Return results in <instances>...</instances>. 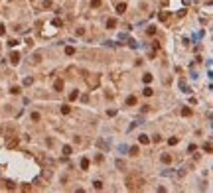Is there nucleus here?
<instances>
[{
    "label": "nucleus",
    "mask_w": 213,
    "mask_h": 193,
    "mask_svg": "<svg viewBox=\"0 0 213 193\" xmlns=\"http://www.w3.org/2000/svg\"><path fill=\"white\" fill-rule=\"evenodd\" d=\"M32 120H34V122L40 120V114H38V112H32Z\"/></svg>",
    "instance_id": "c756f323"
},
{
    "label": "nucleus",
    "mask_w": 213,
    "mask_h": 193,
    "mask_svg": "<svg viewBox=\"0 0 213 193\" xmlns=\"http://www.w3.org/2000/svg\"><path fill=\"white\" fill-rule=\"evenodd\" d=\"M142 81H144L146 85H148V83H152V75H150V73H146V75L142 77Z\"/></svg>",
    "instance_id": "f3484780"
},
{
    "label": "nucleus",
    "mask_w": 213,
    "mask_h": 193,
    "mask_svg": "<svg viewBox=\"0 0 213 193\" xmlns=\"http://www.w3.org/2000/svg\"><path fill=\"white\" fill-rule=\"evenodd\" d=\"M97 146H99V148H109V144H106L105 140H97Z\"/></svg>",
    "instance_id": "412c9836"
},
{
    "label": "nucleus",
    "mask_w": 213,
    "mask_h": 193,
    "mask_svg": "<svg viewBox=\"0 0 213 193\" xmlns=\"http://www.w3.org/2000/svg\"><path fill=\"white\" fill-rule=\"evenodd\" d=\"M4 34H6V28H4L2 24H0V36H4Z\"/></svg>",
    "instance_id": "c9c22d12"
},
{
    "label": "nucleus",
    "mask_w": 213,
    "mask_h": 193,
    "mask_svg": "<svg viewBox=\"0 0 213 193\" xmlns=\"http://www.w3.org/2000/svg\"><path fill=\"white\" fill-rule=\"evenodd\" d=\"M126 187L130 189V191H138V189H142V185H144V179L138 175V173H130L128 177H126Z\"/></svg>",
    "instance_id": "f257e3e1"
},
{
    "label": "nucleus",
    "mask_w": 213,
    "mask_h": 193,
    "mask_svg": "<svg viewBox=\"0 0 213 193\" xmlns=\"http://www.w3.org/2000/svg\"><path fill=\"white\" fill-rule=\"evenodd\" d=\"M91 6H93V8H99V6H101V0H91Z\"/></svg>",
    "instance_id": "a878e982"
},
{
    "label": "nucleus",
    "mask_w": 213,
    "mask_h": 193,
    "mask_svg": "<svg viewBox=\"0 0 213 193\" xmlns=\"http://www.w3.org/2000/svg\"><path fill=\"white\" fill-rule=\"evenodd\" d=\"M63 156H71V146H63Z\"/></svg>",
    "instance_id": "aec40b11"
},
{
    "label": "nucleus",
    "mask_w": 213,
    "mask_h": 193,
    "mask_svg": "<svg viewBox=\"0 0 213 193\" xmlns=\"http://www.w3.org/2000/svg\"><path fill=\"white\" fill-rule=\"evenodd\" d=\"M77 97H79V91H71V93H69V100H75Z\"/></svg>",
    "instance_id": "2eb2a0df"
},
{
    "label": "nucleus",
    "mask_w": 213,
    "mask_h": 193,
    "mask_svg": "<svg viewBox=\"0 0 213 193\" xmlns=\"http://www.w3.org/2000/svg\"><path fill=\"white\" fill-rule=\"evenodd\" d=\"M168 18H170V12H160V16H158L160 22H168Z\"/></svg>",
    "instance_id": "39448f33"
},
{
    "label": "nucleus",
    "mask_w": 213,
    "mask_h": 193,
    "mask_svg": "<svg viewBox=\"0 0 213 193\" xmlns=\"http://www.w3.org/2000/svg\"><path fill=\"white\" fill-rule=\"evenodd\" d=\"M69 112H71V107L63 105V107H61V114H69Z\"/></svg>",
    "instance_id": "a211bd4d"
},
{
    "label": "nucleus",
    "mask_w": 213,
    "mask_h": 193,
    "mask_svg": "<svg viewBox=\"0 0 213 193\" xmlns=\"http://www.w3.org/2000/svg\"><path fill=\"white\" fill-rule=\"evenodd\" d=\"M115 26H116V20H115V18H109V20H106V28H109V30L115 28Z\"/></svg>",
    "instance_id": "1a4fd4ad"
},
{
    "label": "nucleus",
    "mask_w": 213,
    "mask_h": 193,
    "mask_svg": "<svg viewBox=\"0 0 213 193\" xmlns=\"http://www.w3.org/2000/svg\"><path fill=\"white\" fill-rule=\"evenodd\" d=\"M87 83H89V87H97L99 85V77H89Z\"/></svg>",
    "instance_id": "20e7f679"
},
{
    "label": "nucleus",
    "mask_w": 213,
    "mask_h": 193,
    "mask_svg": "<svg viewBox=\"0 0 213 193\" xmlns=\"http://www.w3.org/2000/svg\"><path fill=\"white\" fill-rule=\"evenodd\" d=\"M8 59H10V63H12V65H18V61H20V53H18V51H12Z\"/></svg>",
    "instance_id": "f03ea898"
},
{
    "label": "nucleus",
    "mask_w": 213,
    "mask_h": 193,
    "mask_svg": "<svg viewBox=\"0 0 213 193\" xmlns=\"http://www.w3.org/2000/svg\"><path fill=\"white\" fill-rule=\"evenodd\" d=\"M146 34H148V36H154V34H156V28H154V26H148Z\"/></svg>",
    "instance_id": "dca6fc26"
},
{
    "label": "nucleus",
    "mask_w": 213,
    "mask_h": 193,
    "mask_svg": "<svg viewBox=\"0 0 213 193\" xmlns=\"http://www.w3.org/2000/svg\"><path fill=\"white\" fill-rule=\"evenodd\" d=\"M75 34H77V36H83V34H85V30H83V28H77V32H75Z\"/></svg>",
    "instance_id": "f704fd0d"
},
{
    "label": "nucleus",
    "mask_w": 213,
    "mask_h": 193,
    "mask_svg": "<svg viewBox=\"0 0 213 193\" xmlns=\"http://www.w3.org/2000/svg\"><path fill=\"white\" fill-rule=\"evenodd\" d=\"M181 116H191V108L189 107H184V108H181Z\"/></svg>",
    "instance_id": "9d476101"
},
{
    "label": "nucleus",
    "mask_w": 213,
    "mask_h": 193,
    "mask_svg": "<svg viewBox=\"0 0 213 193\" xmlns=\"http://www.w3.org/2000/svg\"><path fill=\"white\" fill-rule=\"evenodd\" d=\"M162 162L164 164H172V156L170 154H162Z\"/></svg>",
    "instance_id": "0eeeda50"
},
{
    "label": "nucleus",
    "mask_w": 213,
    "mask_h": 193,
    "mask_svg": "<svg viewBox=\"0 0 213 193\" xmlns=\"http://www.w3.org/2000/svg\"><path fill=\"white\" fill-rule=\"evenodd\" d=\"M126 105H128V107H134V105H136V97H128V99H126Z\"/></svg>",
    "instance_id": "ddd939ff"
},
{
    "label": "nucleus",
    "mask_w": 213,
    "mask_h": 193,
    "mask_svg": "<svg viewBox=\"0 0 213 193\" xmlns=\"http://www.w3.org/2000/svg\"><path fill=\"white\" fill-rule=\"evenodd\" d=\"M116 12H118V14H124V12H126V4H124V2L116 4Z\"/></svg>",
    "instance_id": "423d86ee"
},
{
    "label": "nucleus",
    "mask_w": 213,
    "mask_h": 193,
    "mask_svg": "<svg viewBox=\"0 0 213 193\" xmlns=\"http://www.w3.org/2000/svg\"><path fill=\"white\" fill-rule=\"evenodd\" d=\"M10 93H12V95H20V87H12Z\"/></svg>",
    "instance_id": "b1692460"
},
{
    "label": "nucleus",
    "mask_w": 213,
    "mask_h": 193,
    "mask_svg": "<svg viewBox=\"0 0 213 193\" xmlns=\"http://www.w3.org/2000/svg\"><path fill=\"white\" fill-rule=\"evenodd\" d=\"M51 24H53V26H55V28H59V26H61V20H59V18H55V20H53V22H51Z\"/></svg>",
    "instance_id": "7c9ffc66"
},
{
    "label": "nucleus",
    "mask_w": 213,
    "mask_h": 193,
    "mask_svg": "<svg viewBox=\"0 0 213 193\" xmlns=\"http://www.w3.org/2000/svg\"><path fill=\"white\" fill-rule=\"evenodd\" d=\"M65 55H75V47L73 46H67L65 47Z\"/></svg>",
    "instance_id": "f8f14e48"
},
{
    "label": "nucleus",
    "mask_w": 213,
    "mask_h": 193,
    "mask_svg": "<svg viewBox=\"0 0 213 193\" xmlns=\"http://www.w3.org/2000/svg\"><path fill=\"white\" fill-rule=\"evenodd\" d=\"M138 142H140V144H148V142H150V138H148L146 134H140V136H138Z\"/></svg>",
    "instance_id": "6e6552de"
},
{
    "label": "nucleus",
    "mask_w": 213,
    "mask_h": 193,
    "mask_svg": "<svg viewBox=\"0 0 213 193\" xmlns=\"http://www.w3.org/2000/svg\"><path fill=\"white\" fill-rule=\"evenodd\" d=\"M32 83H34L32 77H26V79H24V85H32Z\"/></svg>",
    "instance_id": "c85d7f7f"
},
{
    "label": "nucleus",
    "mask_w": 213,
    "mask_h": 193,
    "mask_svg": "<svg viewBox=\"0 0 213 193\" xmlns=\"http://www.w3.org/2000/svg\"><path fill=\"white\" fill-rule=\"evenodd\" d=\"M6 189H10V191H12V189H16V185H14V181H10V179H8V181H6Z\"/></svg>",
    "instance_id": "4be33fe9"
},
{
    "label": "nucleus",
    "mask_w": 213,
    "mask_h": 193,
    "mask_svg": "<svg viewBox=\"0 0 213 193\" xmlns=\"http://www.w3.org/2000/svg\"><path fill=\"white\" fill-rule=\"evenodd\" d=\"M168 144H170V146H176V144H178V138H170Z\"/></svg>",
    "instance_id": "473e14b6"
},
{
    "label": "nucleus",
    "mask_w": 213,
    "mask_h": 193,
    "mask_svg": "<svg viewBox=\"0 0 213 193\" xmlns=\"http://www.w3.org/2000/svg\"><path fill=\"white\" fill-rule=\"evenodd\" d=\"M130 154H132V156H138V146H132V148H130Z\"/></svg>",
    "instance_id": "393cba45"
},
{
    "label": "nucleus",
    "mask_w": 213,
    "mask_h": 193,
    "mask_svg": "<svg viewBox=\"0 0 213 193\" xmlns=\"http://www.w3.org/2000/svg\"><path fill=\"white\" fill-rule=\"evenodd\" d=\"M53 89H55V91H63V81H61V79H55Z\"/></svg>",
    "instance_id": "7ed1b4c3"
},
{
    "label": "nucleus",
    "mask_w": 213,
    "mask_h": 193,
    "mask_svg": "<svg viewBox=\"0 0 213 193\" xmlns=\"http://www.w3.org/2000/svg\"><path fill=\"white\" fill-rule=\"evenodd\" d=\"M116 168H118V170H123V168H124V164H123V160H116Z\"/></svg>",
    "instance_id": "2f4dec72"
},
{
    "label": "nucleus",
    "mask_w": 213,
    "mask_h": 193,
    "mask_svg": "<svg viewBox=\"0 0 213 193\" xmlns=\"http://www.w3.org/2000/svg\"><path fill=\"white\" fill-rule=\"evenodd\" d=\"M16 144H18V138H14V140H8V144H6V146H8V148H14Z\"/></svg>",
    "instance_id": "6ab92c4d"
},
{
    "label": "nucleus",
    "mask_w": 213,
    "mask_h": 193,
    "mask_svg": "<svg viewBox=\"0 0 213 193\" xmlns=\"http://www.w3.org/2000/svg\"><path fill=\"white\" fill-rule=\"evenodd\" d=\"M51 6V0H43V8H49Z\"/></svg>",
    "instance_id": "72a5a7b5"
},
{
    "label": "nucleus",
    "mask_w": 213,
    "mask_h": 193,
    "mask_svg": "<svg viewBox=\"0 0 213 193\" xmlns=\"http://www.w3.org/2000/svg\"><path fill=\"white\" fill-rule=\"evenodd\" d=\"M89 166H91V164H89V160L83 158V160H81V170H89Z\"/></svg>",
    "instance_id": "9b49d317"
},
{
    "label": "nucleus",
    "mask_w": 213,
    "mask_h": 193,
    "mask_svg": "<svg viewBox=\"0 0 213 193\" xmlns=\"http://www.w3.org/2000/svg\"><path fill=\"white\" fill-rule=\"evenodd\" d=\"M203 150H205V152H211V142H209V140L203 144Z\"/></svg>",
    "instance_id": "5701e85b"
},
{
    "label": "nucleus",
    "mask_w": 213,
    "mask_h": 193,
    "mask_svg": "<svg viewBox=\"0 0 213 193\" xmlns=\"http://www.w3.org/2000/svg\"><path fill=\"white\" fill-rule=\"evenodd\" d=\"M8 46L14 47V46H18V39H8Z\"/></svg>",
    "instance_id": "bb28decb"
},
{
    "label": "nucleus",
    "mask_w": 213,
    "mask_h": 193,
    "mask_svg": "<svg viewBox=\"0 0 213 193\" xmlns=\"http://www.w3.org/2000/svg\"><path fill=\"white\" fill-rule=\"evenodd\" d=\"M93 187H95V189H103V181H95Z\"/></svg>",
    "instance_id": "cd10ccee"
},
{
    "label": "nucleus",
    "mask_w": 213,
    "mask_h": 193,
    "mask_svg": "<svg viewBox=\"0 0 213 193\" xmlns=\"http://www.w3.org/2000/svg\"><path fill=\"white\" fill-rule=\"evenodd\" d=\"M142 93H144V97H152V95H154V91H152V89H150V87H146V89H144V91H142Z\"/></svg>",
    "instance_id": "4468645a"
}]
</instances>
